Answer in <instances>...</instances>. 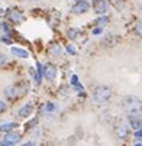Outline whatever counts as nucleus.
Masks as SVG:
<instances>
[{"mask_svg":"<svg viewBox=\"0 0 142 146\" xmlns=\"http://www.w3.org/2000/svg\"><path fill=\"white\" fill-rule=\"evenodd\" d=\"M122 107H123L125 113L133 120L135 117H139L142 113V100H139L135 96H126L122 101Z\"/></svg>","mask_w":142,"mask_h":146,"instance_id":"nucleus-1","label":"nucleus"},{"mask_svg":"<svg viewBox=\"0 0 142 146\" xmlns=\"http://www.w3.org/2000/svg\"><path fill=\"white\" fill-rule=\"evenodd\" d=\"M26 93H28V82H25V81H20L17 84H13V86H9L5 88V96L10 101H15L20 97H23Z\"/></svg>","mask_w":142,"mask_h":146,"instance_id":"nucleus-2","label":"nucleus"},{"mask_svg":"<svg viewBox=\"0 0 142 146\" xmlns=\"http://www.w3.org/2000/svg\"><path fill=\"white\" fill-rule=\"evenodd\" d=\"M112 97V88L107 86H97L93 88V98L97 103H105Z\"/></svg>","mask_w":142,"mask_h":146,"instance_id":"nucleus-3","label":"nucleus"},{"mask_svg":"<svg viewBox=\"0 0 142 146\" xmlns=\"http://www.w3.org/2000/svg\"><path fill=\"white\" fill-rule=\"evenodd\" d=\"M89 10H90V5L86 2V0H80V2H77L71 7V12L74 15H83V13H87Z\"/></svg>","mask_w":142,"mask_h":146,"instance_id":"nucleus-4","label":"nucleus"},{"mask_svg":"<svg viewBox=\"0 0 142 146\" xmlns=\"http://www.w3.org/2000/svg\"><path fill=\"white\" fill-rule=\"evenodd\" d=\"M109 9H110V5L107 0H97V2H94V12L97 15H106Z\"/></svg>","mask_w":142,"mask_h":146,"instance_id":"nucleus-5","label":"nucleus"},{"mask_svg":"<svg viewBox=\"0 0 142 146\" xmlns=\"http://www.w3.org/2000/svg\"><path fill=\"white\" fill-rule=\"evenodd\" d=\"M7 19H9V22H10V23L17 25V23H20V22L23 20V13L20 12V10H17V9H15V10H9V13H7Z\"/></svg>","mask_w":142,"mask_h":146,"instance_id":"nucleus-6","label":"nucleus"},{"mask_svg":"<svg viewBox=\"0 0 142 146\" xmlns=\"http://www.w3.org/2000/svg\"><path fill=\"white\" fill-rule=\"evenodd\" d=\"M42 72H44V77H45L47 80H49V81L55 80V77H57V68H55V65H52V64H47V65L44 67Z\"/></svg>","mask_w":142,"mask_h":146,"instance_id":"nucleus-7","label":"nucleus"},{"mask_svg":"<svg viewBox=\"0 0 142 146\" xmlns=\"http://www.w3.org/2000/svg\"><path fill=\"white\" fill-rule=\"evenodd\" d=\"M32 113H33V104H32V103H28V104H25L23 107L19 109L17 116L22 117V119H26V117H29Z\"/></svg>","mask_w":142,"mask_h":146,"instance_id":"nucleus-8","label":"nucleus"},{"mask_svg":"<svg viewBox=\"0 0 142 146\" xmlns=\"http://www.w3.org/2000/svg\"><path fill=\"white\" fill-rule=\"evenodd\" d=\"M16 127H17V123H15V121H6V123H0V132H5V133L13 132Z\"/></svg>","mask_w":142,"mask_h":146,"instance_id":"nucleus-9","label":"nucleus"},{"mask_svg":"<svg viewBox=\"0 0 142 146\" xmlns=\"http://www.w3.org/2000/svg\"><path fill=\"white\" fill-rule=\"evenodd\" d=\"M3 140L15 145V143H17L20 140V133H17V132H9V133H6V136H5Z\"/></svg>","mask_w":142,"mask_h":146,"instance_id":"nucleus-10","label":"nucleus"},{"mask_svg":"<svg viewBox=\"0 0 142 146\" xmlns=\"http://www.w3.org/2000/svg\"><path fill=\"white\" fill-rule=\"evenodd\" d=\"M128 133H129V127L126 126V124H120V126L116 129V135H117L119 139H126Z\"/></svg>","mask_w":142,"mask_h":146,"instance_id":"nucleus-11","label":"nucleus"},{"mask_svg":"<svg viewBox=\"0 0 142 146\" xmlns=\"http://www.w3.org/2000/svg\"><path fill=\"white\" fill-rule=\"evenodd\" d=\"M12 54L16 55V56H19V58H23V59L29 56V52H28V51H25V49H22V48H16V46L12 48Z\"/></svg>","mask_w":142,"mask_h":146,"instance_id":"nucleus-12","label":"nucleus"},{"mask_svg":"<svg viewBox=\"0 0 142 146\" xmlns=\"http://www.w3.org/2000/svg\"><path fill=\"white\" fill-rule=\"evenodd\" d=\"M131 126H132V129L133 130H139V129H142V121L138 119H133V120H131Z\"/></svg>","mask_w":142,"mask_h":146,"instance_id":"nucleus-13","label":"nucleus"},{"mask_svg":"<svg viewBox=\"0 0 142 146\" xmlns=\"http://www.w3.org/2000/svg\"><path fill=\"white\" fill-rule=\"evenodd\" d=\"M133 31H135V33H136L138 36L142 38V20H139V22L135 25V29H133Z\"/></svg>","mask_w":142,"mask_h":146,"instance_id":"nucleus-14","label":"nucleus"},{"mask_svg":"<svg viewBox=\"0 0 142 146\" xmlns=\"http://www.w3.org/2000/svg\"><path fill=\"white\" fill-rule=\"evenodd\" d=\"M78 35H80V31L78 29H70L68 31V38H71V39H77Z\"/></svg>","mask_w":142,"mask_h":146,"instance_id":"nucleus-15","label":"nucleus"},{"mask_svg":"<svg viewBox=\"0 0 142 146\" xmlns=\"http://www.w3.org/2000/svg\"><path fill=\"white\" fill-rule=\"evenodd\" d=\"M107 22H109V17H107V16H101V17H99V19L96 20L97 25H105V23H107Z\"/></svg>","mask_w":142,"mask_h":146,"instance_id":"nucleus-16","label":"nucleus"},{"mask_svg":"<svg viewBox=\"0 0 142 146\" xmlns=\"http://www.w3.org/2000/svg\"><path fill=\"white\" fill-rule=\"evenodd\" d=\"M51 52H52V54H55V55H59V54H61V46H58V45L51 46Z\"/></svg>","mask_w":142,"mask_h":146,"instance_id":"nucleus-17","label":"nucleus"},{"mask_svg":"<svg viewBox=\"0 0 142 146\" xmlns=\"http://www.w3.org/2000/svg\"><path fill=\"white\" fill-rule=\"evenodd\" d=\"M6 109H7V104H6L5 101L0 100V114H2L3 111H6Z\"/></svg>","mask_w":142,"mask_h":146,"instance_id":"nucleus-18","label":"nucleus"},{"mask_svg":"<svg viewBox=\"0 0 142 146\" xmlns=\"http://www.w3.org/2000/svg\"><path fill=\"white\" fill-rule=\"evenodd\" d=\"M6 61H7L6 55H5V54H2V52H0V67H2V65H5V64H6Z\"/></svg>","mask_w":142,"mask_h":146,"instance_id":"nucleus-19","label":"nucleus"},{"mask_svg":"<svg viewBox=\"0 0 142 146\" xmlns=\"http://www.w3.org/2000/svg\"><path fill=\"white\" fill-rule=\"evenodd\" d=\"M45 109H47V111H52V110H54V106H52V103H48L47 106H45Z\"/></svg>","mask_w":142,"mask_h":146,"instance_id":"nucleus-20","label":"nucleus"},{"mask_svg":"<svg viewBox=\"0 0 142 146\" xmlns=\"http://www.w3.org/2000/svg\"><path fill=\"white\" fill-rule=\"evenodd\" d=\"M2 146H15V145H12V143H9V142H6V140H2V143H0Z\"/></svg>","mask_w":142,"mask_h":146,"instance_id":"nucleus-21","label":"nucleus"},{"mask_svg":"<svg viewBox=\"0 0 142 146\" xmlns=\"http://www.w3.org/2000/svg\"><path fill=\"white\" fill-rule=\"evenodd\" d=\"M22 146H35V143H33V142H28V143H25V145H22Z\"/></svg>","mask_w":142,"mask_h":146,"instance_id":"nucleus-22","label":"nucleus"},{"mask_svg":"<svg viewBox=\"0 0 142 146\" xmlns=\"http://www.w3.org/2000/svg\"><path fill=\"white\" fill-rule=\"evenodd\" d=\"M2 40H3V42H6V44H10V39H7V38H2Z\"/></svg>","mask_w":142,"mask_h":146,"instance_id":"nucleus-23","label":"nucleus"},{"mask_svg":"<svg viewBox=\"0 0 142 146\" xmlns=\"http://www.w3.org/2000/svg\"><path fill=\"white\" fill-rule=\"evenodd\" d=\"M100 32H101V29H100V28H97V29H94V31H93V33H100Z\"/></svg>","mask_w":142,"mask_h":146,"instance_id":"nucleus-24","label":"nucleus"},{"mask_svg":"<svg viewBox=\"0 0 142 146\" xmlns=\"http://www.w3.org/2000/svg\"><path fill=\"white\" fill-rule=\"evenodd\" d=\"M26 2H38V0H26Z\"/></svg>","mask_w":142,"mask_h":146,"instance_id":"nucleus-25","label":"nucleus"},{"mask_svg":"<svg viewBox=\"0 0 142 146\" xmlns=\"http://www.w3.org/2000/svg\"><path fill=\"white\" fill-rule=\"evenodd\" d=\"M139 9H141V10H142V5H141V6H139Z\"/></svg>","mask_w":142,"mask_h":146,"instance_id":"nucleus-26","label":"nucleus"},{"mask_svg":"<svg viewBox=\"0 0 142 146\" xmlns=\"http://www.w3.org/2000/svg\"><path fill=\"white\" fill-rule=\"evenodd\" d=\"M94 2H97V0H94Z\"/></svg>","mask_w":142,"mask_h":146,"instance_id":"nucleus-27","label":"nucleus"}]
</instances>
